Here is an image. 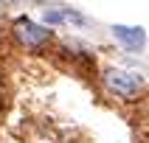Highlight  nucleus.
<instances>
[{"label": "nucleus", "mask_w": 149, "mask_h": 143, "mask_svg": "<svg viewBox=\"0 0 149 143\" xmlns=\"http://www.w3.org/2000/svg\"><path fill=\"white\" fill-rule=\"evenodd\" d=\"M104 84H107L116 95H121V98H135L138 90H141V76L116 67V70H107V73H104Z\"/></svg>", "instance_id": "obj_1"}, {"label": "nucleus", "mask_w": 149, "mask_h": 143, "mask_svg": "<svg viewBox=\"0 0 149 143\" xmlns=\"http://www.w3.org/2000/svg\"><path fill=\"white\" fill-rule=\"evenodd\" d=\"M113 34H116V39L130 50H141L146 45V34L143 28H132V25H113Z\"/></svg>", "instance_id": "obj_3"}, {"label": "nucleus", "mask_w": 149, "mask_h": 143, "mask_svg": "<svg viewBox=\"0 0 149 143\" xmlns=\"http://www.w3.org/2000/svg\"><path fill=\"white\" fill-rule=\"evenodd\" d=\"M14 34H17V39L23 42L25 48H40V45H45V42L51 39L48 28H42V25L31 23V20H25V17H20L14 23Z\"/></svg>", "instance_id": "obj_2"}]
</instances>
